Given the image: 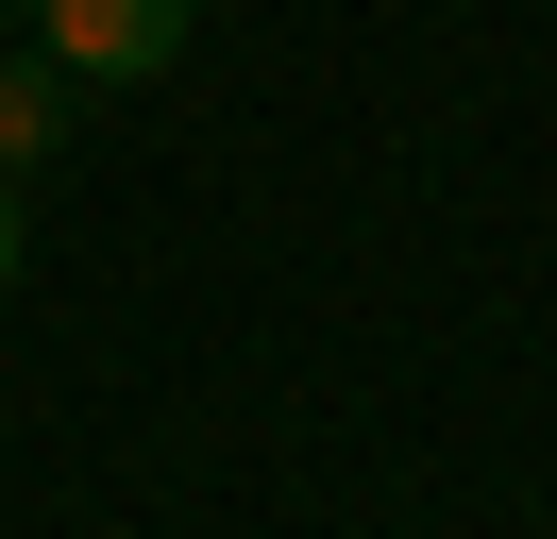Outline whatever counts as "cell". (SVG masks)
Segmentation results:
<instances>
[{"label":"cell","instance_id":"cell-1","mask_svg":"<svg viewBox=\"0 0 557 539\" xmlns=\"http://www.w3.org/2000/svg\"><path fill=\"white\" fill-rule=\"evenodd\" d=\"M186 17H203V0H35V51L85 67V85H152V67L186 51Z\"/></svg>","mask_w":557,"mask_h":539},{"label":"cell","instance_id":"cell-2","mask_svg":"<svg viewBox=\"0 0 557 539\" xmlns=\"http://www.w3.org/2000/svg\"><path fill=\"white\" fill-rule=\"evenodd\" d=\"M69 101H85V67H51V51H0V168H17V186L69 152Z\"/></svg>","mask_w":557,"mask_h":539},{"label":"cell","instance_id":"cell-3","mask_svg":"<svg viewBox=\"0 0 557 539\" xmlns=\"http://www.w3.org/2000/svg\"><path fill=\"white\" fill-rule=\"evenodd\" d=\"M17 253H35V186L0 168V287H17Z\"/></svg>","mask_w":557,"mask_h":539}]
</instances>
